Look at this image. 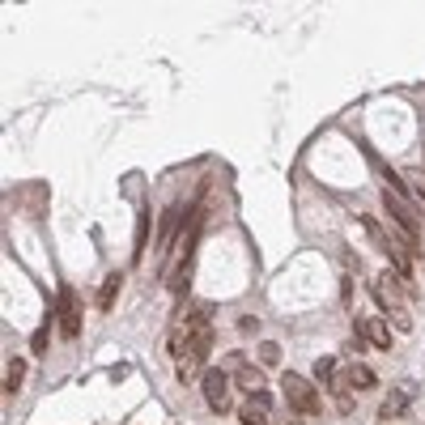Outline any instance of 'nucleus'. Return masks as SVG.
I'll return each mask as SVG.
<instances>
[{
  "mask_svg": "<svg viewBox=\"0 0 425 425\" xmlns=\"http://www.w3.org/2000/svg\"><path fill=\"white\" fill-rule=\"evenodd\" d=\"M260 362H264V366H277V362H281V344L264 340V344H260Z\"/></svg>",
  "mask_w": 425,
  "mask_h": 425,
  "instance_id": "nucleus-17",
  "label": "nucleus"
},
{
  "mask_svg": "<svg viewBox=\"0 0 425 425\" xmlns=\"http://www.w3.org/2000/svg\"><path fill=\"white\" fill-rule=\"evenodd\" d=\"M383 205H387V213H391V230H400L408 242H417L421 238V213L404 200V187H400V179L387 170V187H383Z\"/></svg>",
  "mask_w": 425,
  "mask_h": 425,
  "instance_id": "nucleus-2",
  "label": "nucleus"
},
{
  "mask_svg": "<svg viewBox=\"0 0 425 425\" xmlns=\"http://www.w3.org/2000/svg\"><path fill=\"white\" fill-rule=\"evenodd\" d=\"M421 425H425V421H421Z\"/></svg>",
  "mask_w": 425,
  "mask_h": 425,
  "instance_id": "nucleus-21",
  "label": "nucleus"
},
{
  "mask_svg": "<svg viewBox=\"0 0 425 425\" xmlns=\"http://www.w3.org/2000/svg\"><path fill=\"white\" fill-rule=\"evenodd\" d=\"M256 328H260V319H251V315H242V319H238V332H242V336H251Z\"/></svg>",
  "mask_w": 425,
  "mask_h": 425,
  "instance_id": "nucleus-20",
  "label": "nucleus"
},
{
  "mask_svg": "<svg viewBox=\"0 0 425 425\" xmlns=\"http://www.w3.org/2000/svg\"><path fill=\"white\" fill-rule=\"evenodd\" d=\"M21 379H26V362H21V357H9V374H5V391H9V395H17Z\"/></svg>",
  "mask_w": 425,
  "mask_h": 425,
  "instance_id": "nucleus-11",
  "label": "nucleus"
},
{
  "mask_svg": "<svg viewBox=\"0 0 425 425\" xmlns=\"http://www.w3.org/2000/svg\"><path fill=\"white\" fill-rule=\"evenodd\" d=\"M230 357H234V383H238L247 395H251L260 408H268V404H272V395L264 391V370H260V366H251L242 353H230Z\"/></svg>",
  "mask_w": 425,
  "mask_h": 425,
  "instance_id": "nucleus-5",
  "label": "nucleus"
},
{
  "mask_svg": "<svg viewBox=\"0 0 425 425\" xmlns=\"http://www.w3.org/2000/svg\"><path fill=\"white\" fill-rule=\"evenodd\" d=\"M183 328H187V357L179 362V379H196V374H205V357H209V349H213V328H209V311H196L183 319Z\"/></svg>",
  "mask_w": 425,
  "mask_h": 425,
  "instance_id": "nucleus-1",
  "label": "nucleus"
},
{
  "mask_svg": "<svg viewBox=\"0 0 425 425\" xmlns=\"http://www.w3.org/2000/svg\"><path fill=\"white\" fill-rule=\"evenodd\" d=\"M404 183L413 187V196L425 205V170H408V174H404Z\"/></svg>",
  "mask_w": 425,
  "mask_h": 425,
  "instance_id": "nucleus-16",
  "label": "nucleus"
},
{
  "mask_svg": "<svg viewBox=\"0 0 425 425\" xmlns=\"http://www.w3.org/2000/svg\"><path fill=\"white\" fill-rule=\"evenodd\" d=\"M119 289H123V277H119V272H111L107 285H103V293H98V307L111 311V302H115V293H119Z\"/></svg>",
  "mask_w": 425,
  "mask_h": 425,
  "instance_id": "nucleus-12",
  "label": "nucleus"
},
{
  "mask_svg": "<svg viewBox=\"0 0 425 425\" xmlns=\"http://www.w3.org/2000/svg\"><path fill=\"white\" fill-rule=\"evenodd\" d=\"M200 391H205V404L213 408V413H226L230 408V374L226 370H205L200 374Z\"/></svg>",
  "mask_w": 425,
  "mask_h": 425,
  "instance_id": "nucleus-6",
  "label": "nucleus"
},
{
  "mask_svg": "<svg viewBox=\"0 0 425 425\" xmlns=\"http://www.w3.org/2000/svg\"><path fill=\"white\" fill-rule=\"evenodd\" d=\"M179 213H183V205H170V209L162 213V226H158V251H166V247H170L174 226H179Z\"/></svg>",
  "mask_w": 425,
  "mask_h": 425,
  "instance_id": "nucleus-10",
  "label": "nucleus"
},
{
  "mask_svg": "<svg viewBox=\"0 0 425 425\" xmlns=\"http://www.w3.org/2000/svg\"><path fill=\"white\" fill-rule=\"evenodd\" d=\"M340 387H344V391H370V387H374V370L362 366V362H353V366L344 370V383H340Z\"/></svg>",
  "mask_w": 425,
  "mask_h": 425,
  "instance_id": "nucleus-9",
  "label": "nucleus"
},
{
  "mask_svg": "<svg viewBox=\"0 0 425 425\" xmlns=\"http://www.w3.org/2000/svg\"><path fill=\"white\" fill-rule=\"evenodd\" d=\"M315 374H319L323 383H332V374H336V362H332V357H319V362H315Z\"/></svg>",
  "mask_w": 425,
  "mask_h": 425,
  "instance_id": "nucleus-18",
  "label": "nucleus"
},
{
  "mask_svg": "<svg viewBox=\"0 0 425 425\" xmlns=\"http://www.w3.org/2000/svg\"><path fill=\"white\" fill-rule=\"evenodd\" d=\"M387 319L395 323V332H413V315H408L404 307H391V311H387Z\"/></svg>",
  "mask_w": 425,
  "mask_h": 425,
  "instance_id": "nucleus-14",
  "label": "nucleus"
},
{
  "mask_svg": "<svg viewBox=\"0 0 425 425\" xmlns=\"http://www.w3.org/2000/svg\"><path fill=\"white\" fill-rule=\"evenodd\" d=\"M413 298V289H408V281L400 277V272H379V277H374V302H379L383 311H391V307H404Z\"/></svg>",
  "mask_w": 425,
  "mask_h": 425,
  "instance_id": "nucleus-4",
  "label": "nucleus"
},
{
  "mask_svg": "<svg viewBox=\"0 0 425 425\" xmlns=\"http://www.w3.org/2000/svg\"><path fill=\"white\" fill-rule=\"evenodd\" d=\"M56 319H60V332L72 340V336H81V302H77V293H72L68 285L60 289L56 298Z\"/></svg>",
  "mask_w": 425,
  "mask_h": 425,
  "instance_id": "nucleus-7",
  "label": "nucleus"
},
{
  "mask_svg": "<svg viewBox=\"0 0 425 425\" xmlns=\"http://www.w3.org/2000/svg\"><path fill=\"white\" fill-rule=\"evenodd\" d=\"M238 421H242V425H268V408H260L256 400H251V404L238 408Z\"/></svg>",
  "mask_w": 425,
  "mask_h": 425,
  "instance_id": "nucleus-13",
  "label": "nucleus"
},
{
  "mask_svg": "<svg viewBox=\"0 0 425 425\" xmlns=\"http://www.w3.org/2000/svg\"><path fill=\"white\" fill-rule=\"evenodd\" d=\"M357 344H374V349H391V323L379 319V315H370V319H357V328H353Z\"/></svg>",
  "mask_w": 425,
  "mask_h": 425,
  "instance_id": "nucleus-8",
  "label": "nucleus"
},
{
  "mask_svg": "<svg viewBox=\"0 0 425 425\" xmlns=\"http://www.w3.org/2000/svg\"><path fill=\"white\" fill-rule=\"evenodd\" d=\"M281 391H285V400H289V408H293V413H302V417H315V413L323 408L319 391L302 379V374H293V370L281 379Z\"/></svg>",
  "mask_w": 425,
  "mask_h": 425,
  "instance_id": "nucleus-3",
  "label": "nucleus"
},
{
  "mask_svg": "<svg viewBox=\"0 0 425 425\" xmlns=\"http://www.w3.org/2000/svg\"><path fill=\"white\" fill-rule=\"evenodd\" d=\"M145 234H149V213H141V226H136V256H145Z\"/></svg>",
  "mask_w": 425,
  "mask_h": 425,
  "instance_id": "nucleus-19",
  "label": "nucleus"
},
{
  "mask_svg": "<svg viewBox=\"0 0 425 425\" xmlns=\"http://www.w3.org/2000/svg\"><path fill=\"white\" fill-rule=\"evenodd\" d=\"M47 340H52V323H43V328L30 336V349H34V357H43L47 353Z\"/></svg>",
  "mask_w": 425,
  "mask_h": 425,
  "instance_id": "nucleus-15",
  "label": "nucleus"
}]
</instances>
